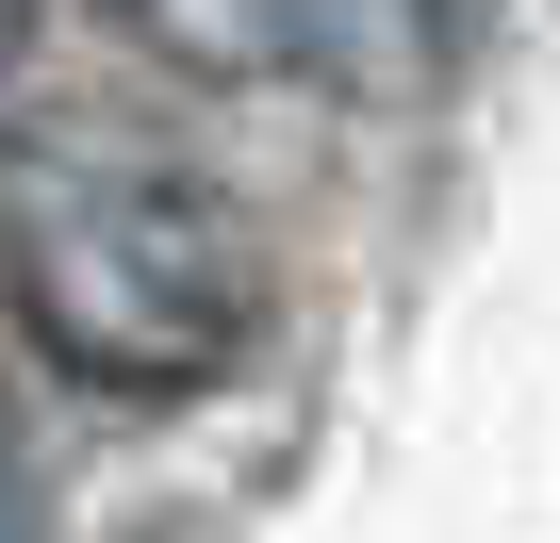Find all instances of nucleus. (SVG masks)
Instances as JSON below:
<instances>
[{
    "mask_svg": "<svg viewBox=\"0 0 560 543\" xmlns=\"http://www.w3.org/2000/svg\"><path fill=\"white\" fill-rule=\"evenodd\" d=\"M0 297L83 396H198L264 330V263L182 165L18 149L0 165Z\"/></svg>",
    "mask_w": 560,
    "mask_h": 543,
    "instance_id": "f257e3e1",
    "label": "nucleus"
},
{
    "mask_svg": "<svg viewBox=\"0 0 560 543\" xmlns=\"http://www.w3.org/2000/svg\"><path fill=\"white\" fill-rule=\"evenodd\" d=\"M445 17H462V0H298V83L412 99V83L445 67Z\"/></svg>",
    "mask_w": 560,
    "mask_h": 543,
    "instance_id": "f03ea898",
    "label": "nucleus"
},
{
    "mask_svg": "<svg viewBox=\"0 0 560 543\" xmlns=\"http://www.w3.org/2000/svg\"><path fill=\"white\" fill-rule=\"evenodd\" d=\"M100 17L198 83H298V0H100Z\"/></svg>",
    "mask_w": 560,
    "mask_h": 543,
    "instance_id": "7ed1b4c3",
    "label": "nucleus"
},
{
    "mask_svg": "<svg viewBox=\"0 0 560 543\" xmlns=\"http://www.w3.org/2000/svg\"><path fill=\"white\" fill-rule=\"evenodd\" d=\"M0 543H34V445H18V412H0Z\"/></svg>",
    "mask_w": 560,
    "mask_h": 543,
    "instance_id": "20e7f679",
    "label": "nucleus"
},
{
    "mask_svg": "<svg viewBox=\"0 0 560 543\" xmlns=\"http://www.w3.org/2000/svg\"><path fill=\"white\" fill-rule=\"evenodd\" d=\"M18 50H34V0H0V67H18Z\"/></svg>",
    "mask_w": 560,
    "mask_h": 543,
    "instance_id": "39448f33",
    "label": "nucleus"
}]
</instances>
